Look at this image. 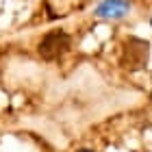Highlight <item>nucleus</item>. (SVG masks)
<instances>
[{
	"instance_id": "obj_2",
	"label": "nucleus",
	"mask_w": 152,
	"mask_h": 152,
	"mask_svg": "<svg viewBox=\"0 0 152 152\" xmlns=\"http://www.w3.org/2000/svg\"><path fill=\"white\" fill-rule=\"evenodd\" d=\"M150 54V46L148 41H143L139 37H130L124 41V59L122 63L128 67V70H141L148 61Z\"/></svg>"
},
{
	"instance_id": "obj_4",
	"label": "nucleus",
	"mask_w": 152,
	"mask_h": 152,
	"mask_svg": "<svg viewBox=\"0 0 152 152\" xmlns=\"http://www.w3.org/2000/svg\"><path fill=\"white\" fill-rule=\"evenodd\" d=\"M78 152H91V150H78Z\"/></svg>"
},
{
	"instance_id": "obj_3",
	"label": "nucleus",
	"mask_w": 152,
	"mask_h": 152,
	"mask_svg": "<svg viewBox=\"0 0 152 152\" xmlns=\"http://www.w3.org/2000/svg\"><path fill=\"white\" fill-rule=\"evenodd\" d=\"M126 11H128L126 0H104L96 9V15L98 18H122V15H126Z\"/></svg>"
},
{
	"instance_id": "obj_1",
	"label": "nucleus",
	"mask_w": 152,
	"mask_h": 152,
	"mask_svg": "<svg viewBox=\"0 0 152 152\" xmlns=\"http://www.w3.org/2000/svg\"><path fill=\"white\" fill-rule=\"evenodd\" d=\"M70 44H72V39H70V35H67L65 31H50L48 35H44V39L39 41L37 50L41 54V59L57 61V59H61L67 50H70Z\"/></svg>"
}]
</instances>
